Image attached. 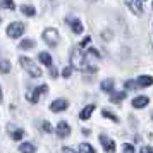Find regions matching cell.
Instances as JSON below:
<instances>
[{
    "mask_svg": "<svg viewBox=\"0 0 153 153\" xmlns=\"http://www.w3.org/2000/svg\"><path fill=\"white\" fill-rule=\"evenodd\" d=\"M57 134H59V138H67L71 134V127H69V124L67 122H59L57 124Z\"/></svg>",
    "mask_w": 153,
    "mask_h": 153,
    "instance_id": "9c48e42d",
    "label": "cell"
},
{
    "mask_svg": "<svg viewBox=\"0 0 153 153\" xmlns=\"http://www.w3.org/2000/svg\"><path fill=\"white\" fill-rule=\"evenodd\" d=\"M19 47H21L22 50H29L35 47V40H22L21 43H19Z\"/></svg>",
    "mask_w": 153,
    "mask_h": 153,
    "instance_id": "ffe728a7",
    "label": "cell"
},
{
    "mask_svg": "<svg viewBox=\"0 0 153 153\" xmlns=\"http://www.w3.org/2000/svg\"><path fill=\"white\" fill-rule=\"evenodd\" d=\"M0 7H5V9L14 10V9H16V4H14V0H0Z\"/></svg>",
    "mask_w": 153,
    "mask_h": 153,
    "instance_id": "44dd1931",
    "label": "cell"
},
{
    "mask_svg": "<svg viewBox=\"0 0 153 153\" xmlns=\"http://www.w3.org/2000/svg\"><path fill=\"white\" fill-rule=\"evenodd\" d=\"M71 28H72V31H74L76 35H81V33H83V24H81L79 19H72V21H71Z\"/></svg>",
    "mask_w": 153,
    "mask_h": 153,
    "instance_id": "9a60e30c",
    "label": "cell"
},
{
    "mask_svg": "<svg viewBox=\"0 0 153 153\" xmlns=\"http://www.w3.org/2000/svg\"><path fill=\"white\" fill-rule=\"evenodd\" d=\"M19 64L22 65V69L26 71L29 76H33V77H40L42 76V69H40L31 59H28V57H19Z\"/></svg>",
    "mask_w": 153,
    "mask_h": 153,
    "instance_id": "7a4b0ae2",
    "label": "cell"
},
{
    "mask_svg": "<svg viewBox=\"0 0 153 153\" xmlns=\"http://www.w3.org/2000/svg\"><path fill=\"white\" fill-rule=\"evenodd\" d=\"M2 100H4V98H2V88H0V103H2Z\"/></svg>",
    "mask_w": 153,
    "mask_h": 153,
    "instance_id": "1f68e13d",
    "label": "cell"
},
{
    "mask_svg": "<svg viewBox=\"0 0 153 153\" xmlns=\"http://www.w3.org/2000/svg\"><path fill=\"white\" fill-rule=\"evenodd\" d=\"M90 2H97V0H90Z\"/></svg>",
    "mask_w": 153,
    "mask_h": 153,
    "instance_id": "d6a6232c",
    "label": "cell"
},
{
    "mask_svg": "<svg viewBox=\"0 0 153 153\" xmlns=\"http://www.w3.org/2000/svg\"><path fill=\"white\" fill-rule=\"evenodd\" d=\"M24 33V24L22 22H12L7 26V36L9 38H19Z\"/></svg>",
    "mask_w": 153,
    "mask_h": 153,
    "instance_id": "277c9868",
    "label": "cell"
},
{
    "mask_svg": "<svg viewBox=\"0 0 153 153\" xmlns=\"http://www.w3.org/2000/svg\"><path fill=\"white\" fill-rule=\"evenodd\" d=\"M153 84V77L152 76H139L138 77V86L141 88H146V86H152Z\"/></svg>",
    "mask_w": 153,
    "mask_h": 153,
    "instance_id": "4fadbf2b",
    "label": "cell"
},
{
    "mask_svg": "<svg viewBox=\"0 0 153 153\" xmlns=\"http://www.w3.org/2000/svg\"><path fill=\"white\" fill-rule=\"evenodd\" d=\"M71 64L74 69H79V71H84L86 69V59H84V53H83V48H74L71 52Z\"/></svg>",
    "mask_w": 153,
    "mask_h": 153,
    "instance_id": "6da1fadb",
    "label": "cell"
},
{
    "mask_svg": "<svg viewBox=\"0 0 153 153\" xmlns=\"http://www.w3.org/2000/svg\"><path fill=\"white\" fill-rule=\"evenodd\" d=\"M0 72H2V74L10 72V62H9V60H0Z\"/></svg>",
    "mask_w": 153,
    "mask_h": 153,
    "instance_id": "d6986e66",
    "label": "cell"
},
{
    "mask_svg": "<svg viewBox=\"0 0 153 153\" xmlns=\"http://www.w3.org/2000/svg\"><path fill=\"white\" fill-rule=\"evenodd\" d=\"M71 74H72V67H64L62 76H64V77H71Z\"/></svg>",
    "mask_w": 153,
    "mask_h": 153,
    "instance_id": "4316f807",
    "label": "cell"
},
{
    "mask_svg": "<svg viewBox=\"0 0 153 153\" xmlns=\"http://www.w3.org/2000/svg\"><path fill=\"white\" fill-rule=\"evenodd\" d=\"M100 143H102V146H103V150L107 153H115V141L114 139H110L108 136H100Z\"/></svg>",
    "mask_w": 153,
    "mask_h": 153,
    "instance_id": "5b68a950",
    "label": "cell"
},
{
    "mask_svg": "<svg viewBox=\"0 0 153 153\" xmlns=\"http://www.w3.org/2000/svg\"><path fill=\"white\" fill-rule=\"evenodd\" d=\"M139 153H153V150H152V148H148V146H143Z\"/></svg>",
    "mask_w": 153,
    "mask_h": 153,
    "instance_id": "4dcf8cb0",
    "label": "cell"
},
{
    "mask_svg": "<svg viewBox=\"0 0 153 153\" xmlns=\"http://www.w3.org/2000/svg\"><path fill=\"white\" fill-rule=\"evenodd\" d=\"M19 152L21 153H35L36 148L31 145V143H21V145H19Z\"/></svg>",
    "mask_w": 153,
    "mask_h": 153,
    "instance_id": "2e32d148",
    "label": "cell"
},
{
    "mask_svg": "<svg viewBox=\"0 0 153 153\" xmlns=\"http://www.w3.org/2000/svg\"><path fill=\"white\" fill-rule=\"evenodd\" d=\"M62 153H77L74 148H69V146H64L62 148Z\"/></svg>",
    "mask_w": 153,
    "mask_h": 153,
    "instance_id": "f546056e",
    "label": "cell"
},
{
    "mask_svg": "<svg viewBox=\"0 0 153 153\" xmlns=\"http://www.w3.org/2000/svg\"><path fill=\"white\" fill-rule=\"evenodd\" d=\"M102 115L107 117V119H110V120H114V122H119L117 115H115V114H112V112H108V110H102Z\"/></svg>",
    "mask_w": 153,
    "mask_h": 153,
    "instance_id": "cb8c5ba5",
    "label": "cell"
},
{
    "mask_svg": "<svg viewBox=\"0 0 153 153\" xmlns=\"http://www.w3.org/2000/svg\"><path fill=\"white\" fill-rule=\"evenodd\" d=\"M102 90L107 91V93H110V91L114 90V81H112V79H105V81H102Z\"/></svg>",
    "mask_w": 153,
    "mask_h": 153,
    "instance_id": "ac0fdd59",
    "label": "cell"
},
{
    "mask_svg": "<svg viewBox=\"0 0 153 153\" xmlns=\"http://www.w3.org/2000/svg\"><path fill=\"white\" fill-rule=\"evenodd\" d=\"M126 88H127V90H136L139 86H138V83H134V81H126Z\"/></svg>",
    "mask_w": 153,
    "mask_h": 153,
    "instance_id": "d4e9b609",
    "label": "cell"
},
{
    "mask_svg": "<svg viewBox=\"0 0 153 153\" xmlns=\"http://www.w3.org/2000/svg\"><path fill=\"white\" fill-rule=\"evenodd\" d=\"M47 91H48V86H47V84L38 86L33 93H29V95H28L29 102H31V103H36V102H38V98H40V95H42V93H47Z\"/></svg>",
    "mask_w": 153,
    "mask_h": 153,
    "instance_id": "ba28073f",
    "label": "cell"
},
{
    "mask_svg": "<svg viewBox=\"0 0 153 153\" xmlns=\"http://www.w3.org/2000/svg\"><path fill=\"white\" fill-rule=\"evenodd\" d=\"M90 42H91V38H90V36H86L83 42L79 43V48H84V47H88V45H90Z\"/></svg>",
    "mask_w": 153,
    "mask_h": 153,
    "instance_id": "83f0119b",
    "label": "cell"
},
{
    "mask_svg": "<svg viewBox=\"0 0 153 153\" xmlns=\"http://www.w3.org/2000/svg\"><path fill=\"white\" fill-rule=\"evenodd\" d=\"M21 12L24 16H29V17L36 14V10H35V7H33V5H21Z\"/></svg>",
    "mask_w": 153,
    "mask_h": 153,
    "instance_id": "e0dca14e",
    "label": "cell"
},
{
    "mask_svg": "<svg viewBox=\"0 0 153 153\" xmlns=\"http://www.w3.org/2000/svg\"><path fill=\"white\" fill-rule=\"evenodd\" d=\"M67 107H69V102L64 100V98H59V100H53V102H52L50 110L52 112H62V110H65Z\"/></svg>",
    "mask_w": 153,
    "mask_h": 153,
    "instance_id": "8992f818",
    "label": "cell"
},
{
    "mask_svg": "<svg viewBox=\"0 0 153 153\" xmlns=\"http://www.w3.org/2000/svg\"><path fill=\"white\" fill-rule=\"evenodd\" d=\"M93 110H95V105H88V107H84L83 110H81V114H79V119H81V120L90 119L91 114H93Z\"/></svg>",
    "mask_w": 153,
    "mask_h": 153,
    "instance_id": "8fae6325",
    "label": "cell"
},
{
    "mask_svg": "<svg viewBox=\"0 0 153 153\" xmlns=\"http://www.w3.org/2000/svg\"><path fill=\"white\" fill-rule=\"evenodd\" d=\"M9 131L12 134V139H14V141H21L22 136H24V131H22V129H16L14 126H9Z\"/></svg>",
    "mask_w": 153,
    "mask_h": 153,
    "instance_id": "7c38bea8",
    "label": "cell"
},
{
    "mask_svg": "<svg viewBox=\"0 0 153 153\" xmlns=\"http://www.w3.org/2000/svg\"><path fill=\"white\" fill-rule=\"evenodd\" d=\"M38 59H40V62H42L43 65H47V67H52V57H50V53H47V52H42Z\"/></svg>",
    "mask_w": 153,
    "mask_h": 153,
    "instance_id": "5bb4252c",
    "label": "cell"
},
{
    "mask_svg": "<svg viewBox=\"0 0 153 153\" xmlns=\"http://www.w3.org/2000/svg\"><path fill=\"white\" fill-rule=\"evenodd\" d=\"M79 150H81V153H95V148L91 145H88V143H81Z\"/></svg>",
    "mask_w": 153,
    "mask_h": 153,
    "instance_id": "7402d4cb",
    "label": "cell"
},
{
    "mask_svg": "<svg viewBox=\"0 0 153 153\" xmlns=\"http://www.w3.org/2000/svg\"><path fill=\"white\" fill-rule=\"evenodd\" d=\"M43 40H45V43L50 45V47H57V43L60 40V35H59V31H57L55 28H47L43 31Z\"/></svg>",
    "mask_w": 153,
    "mask_h": 153,
    "instance_id": "3957f363",
    "label": "cell"
},
{
    "mask_svg": "<svg viewBox=\"0 0 153 153\" xmlns=\"http://www.w3.org/2000/svg\"><path fill=\"white\" fill-rule=\"evenodd\" d=\"M122 150H124V153H134V146L129 145V143H126V145L122 146Z\"/></svg>",
    "mask_w": 153,
    "mask_h": 153,
    "instance_id": "484cf974",
    "label": "cell"
},
{
    "mask_svg": "<svg viewBox=\"0 0 153 153\" xmlns=\"http://www.w3.org/2000/svg\"><path fill=\"white\" fill-rule=\"evenodd\" d=\"M148 97H136L134 100H132V107L134 108H143V107H146L148 105Z\"/></svg>",
    "mask_w": 153,
    "mask_h": 153,
    "instance_id": "30bf717a",
    "label": "cell"
},
{
    "mask_svg": "<svg viewBox=\"0 0 153 153\" xmlns=\"http://www.w3.org/2000/svg\"><path fill=\"white\" fill-rule=\"evenodd\" d=\"M126 98V93L122 91V93H114L112 95V98H110V102H114V103H119L120 100H124Z\"/></svg>",
    "mask_w": 153,
    "mask_h": 153,
    "instance_id": "603a6c76",
    "label": "cell"
},
{
    "mask_svg": "<svg viewBox=\"0 0 153 153\" xmlns=\"http://www.w3.org/2000/svg\"><path fill=\"white\" fill-rule=\"evenodd\" d=\"M43 131H45V132H52V126H50L48 120H45V122H43Z\"/></svg>",
    "mask_w": 153,
    "mask_h": 153,
    "instance_id": "f1b7e54d",
    "label": "cell"
},
{
    "mask_svg": "<svg viewBox=\"0 0 153 153\" xmlns=\"http://www.w3.org/2000/svg\"><path fill=\"white\" fill-rule=\"evenodd\" d=\"M126 4H127V7L131 9L136 16L143 14V2L141 0H126Z\"/></svg>",
    "mask_w": 153,
    "mask_h": 153,
    "instance_id": "52a82bcc",
    "label": "cell"
}]
</instances>
